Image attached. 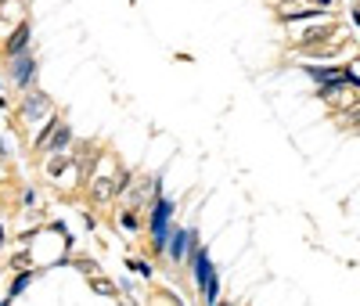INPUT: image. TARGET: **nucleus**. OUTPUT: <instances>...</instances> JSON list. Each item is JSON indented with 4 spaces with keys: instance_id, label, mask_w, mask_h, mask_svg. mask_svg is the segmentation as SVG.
Returning a JSON list of instances; mask_svg holds the SVG:
<instances>
[{
    "instance_id": "nucleus-10",
    "label": "nucleus",
    "mask_w": 360,
    "mask_h": 306,
    "mask_svg": "<svg viewBox=\"0 0 360 306\" xmlns=\"http://www.w3.org/2000/svg\"><path fill=\"white\" fill-rule=\"evenodd\" d=\"M0 245H4V231H0Z\"/></svg>"
},
{
    "instance_id": "nucleus-2",
    "label": "nucleus",
    "mask_w": 360,
    "mask_h": 306,
    "mask_svg": "<svg viewBox=\"0 0 360 306\" xmlns=\"http://www.w3.org/2000/svg\"><path fill=\"white\" fill-rule=\"evenodd\" d=\"M169 216H173V202L155 198V213H151V242L166 249L169 245Z\"/></svg>"
},
{
    "instance_id": "nucleus-9",
    "label": "nucleus",
    "mask_w": 360,
    "mask_h": 306,
    "mask_svg": "<svg viewBox=\"0 0 360 306\" xmlns=\"http://www.w3.org/2000/svg\"><path fill=\"white\" fill-rule=\"evenodd\" d=\"M130 267H133V270H137V274H144V277L151 274V267H148V263H141V259H130Z\"/></svg>"
},
{
    "instance_id": "nucleus-6",
    "label": "nucleus",
    "mask_w": 360,
    "mask_h": 306,
    "mask_svg": "<svg viewBox=\"0 0 360 306\" xmlns=\"http://www.w3.org/2000/svg\"><path fill=\"white\" fill-rule=\"evenodd\" d=\"M26 40H29V26H18V33L8 40V54H11V58H18V54H22V47H26Z\"/></svg>"
},
{
    "instance_id": "nucleus-7",
    "label": "nucleus",
    "mask_w": 360,
    "mask_h": 306,
    "mask_svg": "<svg viewBox=\"0 0 360 306\" xmlns=\"http://www.w3.org/2000/svg\"><path fill=\"white\" fill-rule=\"evenodd\" d=\"M43 108H47V97H43V94H33V101H26V108H22V116H26V123H29V119H40Z\"/></svg>"
},
{
    "instance_id": "nucleus-8",
    "label": "nucleus",
    "mask_w": 360,
    "mask_h": 306,
    "mask_svg": "<svg viewBox=\"0 0 360 306\" xmlns=\"http://www.w3.org/2000/svg\"><path fill=\"white\" fill-rule=\"evenodd\" d=\"M29 281H33V274H29V277H26V274H22V277L15 281V288H11V292H15V295H18V292H26V285H29Z\"/></svg>"
},
{
    "instance_id": "nucleus-5",
    "label": "nucleus",
    "mask_w": 360,
    "mask_h": 306,
    "mask_svg": "<svg viewBox=\"0 0 360 306\" xmlns=\"http://www.w3.org/2000/svg\"><path fill=\"white\" fill-rule=\"evenodd\" d=\"M33 76H36L33 58H29V54H18V58H15V79H18L22 86H29V83H33Z\"/></svg>"
},
{
    "instance_id": "nucleus-4",
    "label": "nucleus",
    "mask_w": 360,
    "mask_h": 306,
    "mask_svg": "<svg viewBox=\"0 0 360 306\" xmlns=\"http://www.w3.org/2000/svg\"><path fill=\"white\" fill-rule=\"evenodd\" d=\"M195 242V231H173V238H169V256L173 259H184V252H188V245Z\"/></svg>"
},
{
    "instance_id": "nucleus-1",
    "label": "nucleus",
    "mask_w": 360,
    "mask_h": 306,
    "mask_svg": "<svg viewBox=\"0 0 360 306\" xmlns=\"http://www.w3.org/2000/svg\"><path fill=\"white\" fill-rule=\"evenodd\" d=\"M195 281H198V288L202 295H206V302L216 306V295H220V277L209 263V252L206 249H195Z\"/></svg>"
},
{
    "instance_id": "nucleus-3",
    "label": "nucleus",
    "mask_w": 360,
    "mask_h": 306,
    "mask_svg": "<svg viewBox=\"0 0 360 306\" xmlns=\"http://www.w3.org/2000/svg\"><path fill=\"white\" fill-rule=\"evenodd\" d=\"M65 144H69V126H65V123H61V126H58V123H51V130L40 137V151H54V148L61 151Z\"/></svg>"
}]
</instances>
